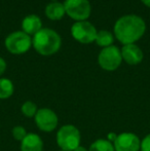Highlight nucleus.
Listing matches in <instances>:
<instances>
[{"label": "nucleus", "mask_w": 150, "mask_h": 151, "mask_svg": "<svg viewBox=\"0 0 150 151\" xmlns=\"http://www.w3.org/2000/svg\"><path fill=\"white\" fill-rule=\"evenodd\" d=\"M32 43L38 54L42 56H50L60 50L62 41L60 35L56 31L44 28L35 34Z\"/></svg>", "instance_id": "f03ea898"}, {"label": "nucleus", "mask_w": 150, "mask_h": 151, "mask_svg": "<svg viewBox=\"0 0 150 151\" xmlns=\"http://www.w3.org/2000/svg\"><path fill=\"white\" fill-rule=\"evenodd\" d=\"M121 57L124 61L130 65H137L143 60V52L138 45L126 44L121 50Z\"/></svg>", "instance_id": "9d476101"}, {"label": "nucleus", "mask_w": 150, "mask_h": 151, "mask_svg": "<svg viewBox=\"0 0 150 151\" xmlns=\"http://www.w3.org/2000/svg\"><path fill=\"white\" fill-rule=\"evenodd\" d=\"M43 143L41 138L36 134H28L21 144L22 151H42Z\"/></svg>", "instance_id": "9b49d317"}, {"label": "nucleus", "mask_w": 150, "mask_h": 151, "mask_svg": "<svg viewBox=\"0 0 150 151\" xmlns=\"http://www.w3.org/2000/svg\"><path fill=\"white\" fill-rule=\"evenodd\" d=\"M5 69H6V63H5V61H4L2 58H0V76H1L2 74L4 73Z\"/></svg>", "instance_id": "aec40b11"}, {"label": "nucleus", "mask_w": 150, "mask_h": 151, "mask_svg": "<svg viewBox=\"0 0 150 151\" xmlns=\"http://www.w3.org/2000/svg\"><path fill=\"white\" fill-rule=\"evenodd\" d=\"M42 23L39 17H37L36 14H30V16L26 17L22 22V29L23 32H25L26 34H35L37 33L39 30H41Z\"/></svg>", "instance_id": "f8f14e48"}, {"label": "nucleus", "mask_w": 150, "mask_h": 151, "mask_svg": "<svg viewBox=\"0 0 150 151\" xmlns=\"http://www.w3.org/2000/svg\"><path fill=\"white\" fill-rule=\"evenodd\" d=\"M146 25L142 18L135 14L121 17L114 25V34L121 43L132 44L143 36Z\"/></svg>", "instance_id": "f257e3e1"}, {"label": "nucleus", "mask_w": 150, "mask_h": 151, "mask_svg": "<svg viewBox=\"0 0 150 151\" xmlns=\"http://www.w3.org/2000/svg\"><path fill=\"white\" fill-rule=\"evenodd\" d=\"M14 93V84L7 78L0 79V99H7Z\"/></svg>", "instance_id": "2eb2a0df"}, {"label": "nucleus", "mask_w": 150, "mask_h": 151, "mask_svg": "<svg viewBox=\"0 0 150 151\" xmlns=\"http://www.w3.org/2000/svg\"><path fill=\"white\" fill-rule=\"evenodd\" d=\"M122 61L121 52L116 46L110 45L104 47L98 57V63L104 70L113 71L120 66Z\"/></svg>", "instance_id": "39448f33"}, {"label": "nucleus", "mask_w": 150, "mask_h": 151, "mask_svg": "<svg viewBox=\"0 0 150 151\" xmlns=\"http://www.w3.org/2000/svg\"><path fill=\"white\" fill-rule=\"evenodd\" d=\"M73 151H88V150H86L84 147H82V146H78L77 148H76L75 150H73Z\"/></svg>", "instance_id": "412c9836"}, {"label": "nucleus", "mask_w": 150, "mask_h": 151, "mask_svg": "<svg viewBox=\"0 0 150 151\" xmlns=\"http://www.w3.org/2000/svg\"><path fill=\"white\" fill-rule=\"evenodd\" d=\"M141 1H142L143 3H144L146 6H148V7H150V0H141Z\"/></svg>", "instance_id": "4be33fe9"}, {"label": "nucleus", "mask_w": 150, "mask_h": 151, "mask_svg": "<svg viewBox=\"0 0 150 151\" xmlns=\"http://www.w3.org/2000/svg\"><path fill=\"white\" fill-rule=\"evenodd\" d=\"M97 30L90 22L79 21L71 27V34L73 38L81 43H90L96 40Z\"/></svg>", "instance_id": "0eeeda50"}, {"label": "nucleus", "mask_w": 150, "mask_h": 151, "mask_svg": "<svg viewBox=\"0 0 150 151\" xmlns=\"http://www.w3.org/2000/svg\"><path fill=\"white\" fill-rule=\"evenodd\" d=\"M35 121L38 129L43 132H52L58 125V116L52 110L48 108H42L37 111Z\"/></svg>", "instance_id": "6e6552de"}, {"label": "nucleus", "mask_w": 150, "mask_h": 151, "mask_svg": "<svg viewBox=\"0 0 150 151\" xmlns=\"http://www.w3.org/2000/svg\"><path fill=\"white\" fill-rule=\"evenodd\" d=\"M27 135L28 134H27L26 129L23 127H21V125H17V127H14L12 129V136H14V138L17 141H23Z\"/></svg>", "instance_id": "a211bd4d"}, {"label": "nucleus", "mask_w": 150, "mask_h": 151, "mask_svg": "<svg viewBox=\"0 0 150 151\" xmlns=\"http://www.w3.org/2000/svg\"><path fill=\"white\" fill-rule=\"evenodd\" d=\"M62 151H64V150H62Z\"/></svg>", "instance_id": "5701e85b"}, {"label": "nucleus", "mask_w": 150, "mask_h": 151, "mask_svg": "<svg viewBox=\"0 0 150 151\" xmlns=\"http://www.w3.org/2000/svg\"><path fill=\"white\" fill-rule=\"evenodd\" d=\"M80 133L72 124L63 125L57 134V143L64 151H73L80 144Z\"/></svg>", "instance_id": "7ed1b4c3"}, {"label": "nucleus", "mask_w": 150, "mask_h": 151, "mask_svg": "<svg viewBox=\"0 0 150 151\" xmlns=\"http://www.w3.org/2000/svg\"><path fill=\"white\" fill-rule=\"evenodd\" d=\"M141 142L133 133H121L114 141V149L116 151H139Z\"/></svg>", "instance_id": "1a4fd4ad"}, {"label": "nucleus", "mask_w": 150, "mask_h": 151, "mask_svg": "<svg viewBox=\"0 0 150 151\" xmlns=\"http://www.w3.org/2000/svg\"><path fill=\"white\" fill-rule=\"evenodd\" d=\"M32 44L30 36L25 32L17 31L9 34L5 39L6 50L14 55H21L28 52Z\"/></svg>", "instance_id": "20e7f679"}, {"label": "nucleus", "mask_w": 150, "mask_h": 151, "mask_svg": "<svg viewBox=\"0 0 150 151\" xmlns=\"http://www.w3.org/2000/svg\"><path fill=\"white\" fill-rule=\"evenodd\" d=\"M88 151H115V149H114V146L111 144L110 141L99 139L90 145Z\"/></svg>", "instance_id": "dca6fc26"}, {"label": "nucleus", "mask_w": 150, "mask_h": 151, "mask_svg": "<svg viewBox=\"0 0 150 151\" xmlns=\"http://www.w3.org/2000/svg\"><path fill=\"white\" fill-rule=\"evenodd\" d=\"M64 7L67 14L78 22L85 21L92 10L88 0H65Z\"/></svg>", "instance_id": "423d86ee"}, {"label": "nucleus", "mask_w": 150, "mask_h": 151, "mask_svg": "<svg viewBox=\"0 0 150 151\" xmlns=\"http://www.w3.org/2000/svg\"><path fill=\"white\" fill-rule=\"evenodd\" d=\"M141 151H150V134L141 142Z\"/></svg>", "instance_id": "6ab92c4d"}, {"label": "nucleus", "mask_w": 150, "mask_h": 151, "mask_svg": "<svg viewBox=\"0 0 150 151\" xmlns=\"http://www.w3.org/2000/svg\"><path fill=\"white\" fill-rule=\"evenodd\" d=\"M65 7L64 4L59 3V2H52L46 5L45 14L48 19L52 21H58L64 17L65 14Z\"/></svg>", "instance_id": "ddd939ff"}, {"label": "nucleus", "mask_w": 150, "mask_h": 151, "mask_svg": "<svg viewBox=\"0 0 150 151\" xmlns=\"http://www.w3.org/2000/svg\"><path fill=\"white\" fill-rule=\"evenodd\" d=\"M96 43L100 46L103 47H107V46H110L111 43L113 42V36L110 32L106 30H101L97 33L96 36Z\"/></svg>", "instance_id": "4468645a"}, {"label": "nucleus", "mask_w": 150, "mask_h": 151, "mask_svg": "<svg viewBox=\"0 0 150 151\" xmlns=\"http://www.w3.org/2000/svg\"><path fill=\"white\" fill-rule=\"evenodd\" d=\"M22 113L27 117H33L37 113V106L31 101H27L22 106Z\"/></svg>", "instance_id": "f3484780"}]
</instances>
